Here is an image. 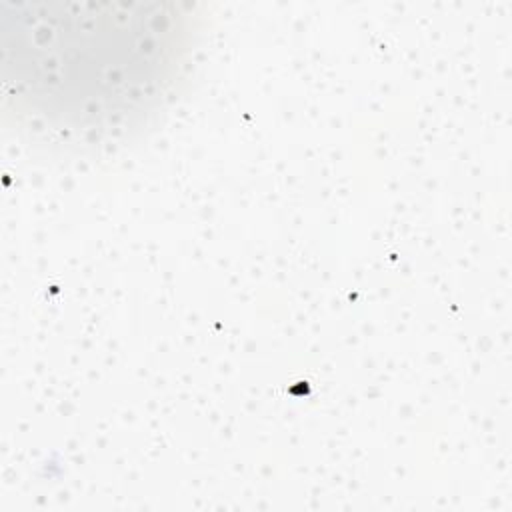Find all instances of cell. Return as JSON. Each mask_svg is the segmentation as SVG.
Listing matches in <instances>:
<instances>
[{"label":"cell","mask_w":512,"mask_h":512,"mask_svg":"<svg viewBox=\"0 0 512 512\" xmlns=\"http://www.w3.org/2000/svg\"><path fill=\"white\" fill-rule=\"evenodd\" d=\"M2 98L28 140L98 152L142 132L176 96L198 44L178 4L6 2Z\"/></svg>","instance_id":"6da1fadb"}]
</instances>
